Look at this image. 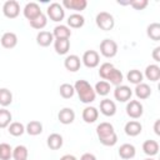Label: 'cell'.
I'll list each match as a JSON object with an SVG mask.
<instances>
[{"label": "cell", "instance_id": "cell-1", "mask_svg": "<svg viewBox=\"0 0 160 160\" xmlns=\"http://www.w3.org/2000/svg\"><path fill=\"white\" fill-rule=\"evenodd\" d=\"M96 135L99 141L104 145V146H114L118 142V135L116 131L112 126V124L110 122H100L96 126Z\"/></svg>", "mask_w": 160, "mask_h": 160}, {"label": "cell", "instance_id": "cell-2", "mask_svg": "<svg viewBox=\"0 0 160 160\" xmlns=\"http://www.w3.org/2000/svg\"><path fill=\"white\" fill-rule=\"evenodd\" d=\"M74 89H75V92L78 94V96H79L81 102L90 104V102L95 101V99H96L95 90H94V88L86 80H84V79L78 80L74 84Z\"/></svg>", "mask_w": 160, "mask_h": 160}, {"label": "cell", "instance_id": "cell-3", "mask_svg": "<svg viewBox=\"0 0 160 160\" xmlns=\"http://www.w3.org/2000/svg\"><path fill=\"white\" fill-rule=\"evenodd\" d=\"M95 22H96V26L100 30H104V31H109L115 26V19L108 11L98 12V15L95 18Z\"/></svg>", "mask_w": 160, "mask_h": 160}, {"label": "cell", "instance_id": "cell-4", "mask_svg": "<svg viewBox=\"0 0 160 160\" xmlns=\"http://www.w3.org/2000/svg\"><path fill=\"white\" fill-rule=\"evenodd\" d=\"M46 16L50 18V20L59 22L64 20L65 18V10L60 2H51L46 9Z\"/></svg>", "mask_w": 160, "mask_h": 160}, {"label": "cell", "instance_id": "cell-5", "mask_svg": "<svg viewBox=\"0 0 160 160\" xmlns=\"http://www.w3.org/2000/svg\"><path fill=\"white\" fill-rule=\"evenodd\" d=\"M100 54L104 58H114L118 54V44L112 39H104L100 42Z\"/></svg>", "mask_w": 160, "mask_h": 160}, {"label": "cell", "instance_id": "cell-6", "mask_svg": "<svg viewBox=\"0 0 160 160\" xmlns=\"http://www.w3.org/2000/svg\"><path fill=\"white\" fill-rule=\"evenodd\" d=\"M144 106L139 100H129L126 104V114L129 118L136 120L142 116Z\"/></svg>", "mask_w": 160, "mask_h": 160}, {"label": "cell", "instance_id": "cell-7", "mask_svg": "<svg viewBox=\"0 0 160 160\" xmlns=\"http://www.w3.org/2000/svg\"><path fill=\"white\" fill-rule=\"evenodd\" d=\"M2 14L8 19H15L20 14V4L16 0H8L2 5Z\"/></svg>", "mask_w": 160, "mask_h": 160}, {"label": "cell", "instance_id": "cell-8", "mask_svg": "<svg viewBox=\"0 0 160 160\" xmlns=\"http://www.w3.org/2000/svg\"><path fill=\"white\" fill-rule=\"evenodd\" d=\"M81 62L88 68V69H94L100 64V55L96 50H86L82 54Z\"/></svg>", "mask_w": 160, "mask_h": 160}, {"label": "cell", "instance_id": "cell-9", "mask_svg": "<svg viewBox=\"0 0 160 160\" xmlns=\"http://www.w3.org/2000/svg\"><path fill=\"white\" fill-rule=\"evenodd\" d=\"M131 96H132V90L128 85H122L121 84L119 86H115V89H114V98L119 102H126V101L131 100Z\"/></svg>", "mask_w": 160, "mask_h": 160}, {"label": "cell", "instance_id": "cell-10", "mask_svg": "<svg viewBox=\"0 0 160 160\" xmlns=\"http://www.w3.org/2000/svg\"><path fill=\"white\" fill-rule=\"evenodd\" d=\"M22 14H24V16H25L29 21H31V20L36 19L38 16H40V15L42 14V11H41L40 5H39L38 2L31 1V2H28V4L24 6Z\"/></svg>", "mask_w": 160, "mask_h": 160}, {"label": "cell", "instance_id": "cell-11", "mask_svg": "<svg viewBox=\"0 0 160 160\" xmlns=\"http://www.w3.org/2000/svg\"><path fill=\"white\" fill-rule=\"evenodd\" d=\"M64 9H69V10H74L78 14H80L82 10L86 9L88 6V1L86 0H62L61 2Z\"/></svg>", "mask_w": 160, "mask_h": 160}, {"label": "cell", "instance_id": "cell-12", "mask_svg": "<svg viewBox=\"0 0 160 160\" xmlns=\"http://www.w3.org/2000/svg\"><path fill=\"white\" fill-rule=\"evenodd\" d=\"M64 66H65L66 70H69V71H71V72H75V71H78V70L80 69V66H81V60H80V58H79L78 55H75V54L68 55V56L65 58V60H64Z\"/></svg>", "mask_w": 160, "mask_h": 160}, {"label": "cell", "instance_id": "cell-13", "mask_svg": "<svg viewBox=\"0 0 160 160\" xmlns=\"http://www.w3.org/2000/svg\"><path fill=\"white\" fill-rule=\"evenodd\" d=\"M100 112L105 116H114L116 114V104L110 99H102L100 101Z\"/></svg>", "mask_w": 160, "mask_h": 160}, {"label": "cell", "instance_id": "cell-14", "mask_svg": "<svg viewBox=\"0 0 160 160\" xmlns=\"http://www.w3.org/2000/svg\"><path fill=\"white\" fill-rule=\"evenodd\" d=\"M124 131H125V134L128 136H138L142 131V125L138 120H130V121H128L125 124Z\"/></svg>", "mask_w": 160, "mask_h": 160}, {"label": "cell", "instance_id": "cell-15", "mask_svg": "<svg viewBox=\"0 0 160 160\" xmlns=\"http://www.w3.org/2000/svg\"><path fill=\"white\" fill-rule=\"evenodd\" d=\"M54 40H55V39H54V35H52V32H50V31L41 30V31H39L38 35H36V44H38L39 46H41V48H48V46H50V44H52Z\"/></svg>", "mask_w": 160, "mask_h": 160}, {"label": "cell", "instance_id": "cell-16", "mask_svg": "<svg viewBox=\"0 0 160 160\" xmlns=\"http://www.w3.org/2000/svg\"><path fill=\"white\" fill-rule=\"evenodd\" d=\"M58 120L64 125H69L75 120V111L71 108H62L58 114Z\"/></svg>", "mask_w": 160, "mask_h": 160}, {"label": "cell", "instance_id": "cell-17", "mask_svg": "<svg viewBox=\"0 0 160 160\" xmlns=\"http://www.w3.org/2000/svg\"><path fill=\"white\" fill-rule=\"evenodd\" d=\"M0 42H1L2 48L12 49V48H15L18 45V36L12 31H6V32L2 34V36L0 39Z\"/></svg>", "mask_w": 160, "mask_h": 160}, {"label": "cell", "instance_id": "cell-18", "mask_svg": "<svg viewBox=\"0 0 160 160\" xmlns=\"http://www.w3.org/2000/svg\"><path fill=\"white\" fill-rule=\"evenodd\" d=\"M82 120L86 122V124H92L98 120L99 118V110L95 108V106H86L84 110H82Z\"/></svg>", "mask_w": 160, "mask_h": 160}, {"label": "cell", "instance_id": "cell-19", "mask_svg": "<svg viewBox=\"0 0 160 160\" xmlns=\"http://www.w3.org/2000/svg\"><path fill=\"white\" fill-rule=\"evenodd\" d=\"M64 144V140H62V136L58 132H52L48 136L46 139V145L49 149L51 150H59Z\"/></svg>", "mask_w": 160, "mask_h": 160}, {"label": "cell", "instance_id": "cell-20", "mask_svg": "<svg viewBox=\"0 0 160 160\" xmlns=\"http://www.w3.org/2000/svg\"><path fill=\"white\" fill-rule=\"evenodd\" d=\"M136 155V149L132 144H122L119 148V156L124 160H130Z\"/></svg>", "mask_w": 160, "mask_h": 160}, {"label": "cell", "instance_id": "cell-21", "mask_svg": "<svg viewBox=\"0 0 160 160\" xmlns=\"http://www.w3.org/2000/svg\"><path fill=\"white\" fill-rule=\"evenodd\" d=\"M142 75H145V78L148 80L155 82L160 79V66L158 64H150V65L146 66L145 74H142Z\"/></svg>", "mask_w": 160, "mask_h": 160}, {"label": "cell", "instance_id": "cell-22", "mask_svg": "<svg viewBox=\"0 0 160 160\" xmlns=\"http://www.w3.org/2000/svg\"><path fill=\"white\" fill-rule=\"evenodd\" d=\"M134 92L136 95L138 99L140 100H146L148 98H150L151 95V88L145 84V82H140L138 85H135V89H134Z\"/></svg>", "mask_w": 160, "mask_h": 160}, {"label": "cell", "instance_id": "cell-23", "mask_svg": "<svg viewBox=\"0 0 160 160\" xmlns=\"http://www.w3.org/2000/svg\"><path fill=\"white\" fill-rule=\"evenodd\" d=\"M66 22H68V26L71 28V29H80V28H82L84 24H85V18H84L81 14L74 12V14H71V15L68 18Z\"/></svg>", "mask_w": 160, "mask_h": 160}, {"label": "cell", "instance_id": "cell-24", "mask_svg": "<svg viewBox=\"0 0 160 160\" xmlns=\"http://www.w3.org/2000/svg\"><path fill=\"white\" fill-rule=\"evenodd\" d=\"M142 151L144 154H146L148 156H155L158 152H159V144L156 140H145L144 144H142Z\"/></svg>", "mask_w": 160, "mask_h": 160}, {"label": "cell", "instance_id": "cell-25", "mask_svg": "<svg viewBox=\"0 0 160 160\" xmlns=\"http://www.w3.org/2000/svg\"><path fill=\"white\" fill-rule=\"evenodd\" d=\"M52 35L54 39H70L71 36V30L68 25H56L52 30Z\"/></svg>", "mask_w": 160, "mask_h": 160}, {"label": "cell", "instance_id": "cell-26", "mask_svg": "<svg viewBox=\"0 0 160 160\" xmlns=\"http://www.w3.org/2000/svg\"><path fill=\"white\" fill-rule=\"evenodd\" d=\"M105 81H108L110 85L119 86V85H121V82L124 81V75H122V72H121L119 69L114 68V69L110 71V74L108 75V78H106Z\"/></svg>", "mask_w": 160, "mask_h": 160}, {"label": "cell", "instance_id": "cell-27", "mask_svg": "<svg viewBox=\"0 0 160 160\" xmlns=\"http://www.w3.org/2000/svg\"><path fill=\"white\" fill-rule=\"evenodd\" d=\"M54 49L56 54L59 55H65L68 54L70 49V40L69 39H55L54 40Z\"/></svg>", "mask_w": 160, "mask_h": 160}, {"label": "cell", "instance_id": "cell-28", "mask_svg": "<svg viewBox=\"0 0 160 160\" xmlns=\"http://www.w3.org/2000/svg\"><path fill=\"white\" fill-rule=\"evenodd\" d=\"M25 131L31 135V136H36V135H40L42 132V124L38 120H31L26 124L25 126Z\"/></svg>", "mask_w": 160, "mask_h": 160}, {"label": "cell", "instance_id": "cell-29", "mask_svg": "<svg viewBox=\"0 0 160 160\" xmlns=\"http://www.w3.org/2000/svg\"><path fill=\"white\" fill-rule=\"evenodd\" d=\"M146 35L154 41L160 40V24L159 22H151L146 28Z\"/></svg>", "mask_w": 160, "mask_h": 160}, {"label": "cell", "instance_id": "cell-30", "mask_svg": "<svg viewBox=\"0 0 160 160\" xmlns=\"http://www.w3.org/2000/svg\"><path fill=\"white\" fill-rule=\"evenodd\" d=\"M94 90H95V94H96V95L106 96V95L110 92L111 86H110V84H109L108 81H105V80H100V81H98V82L95 84Z\"/></svg>", "mask_w": 160, "mask_h": 160}, {"label": "cell", "instance_id": "cell-31", "mask_svg": "<svg viewBox=\"0 0 160 160\" xmlns=\"http://www.w3.org/2000/svg\"><path fill=\"white\" fill-rule=\"evenodd\" d=\"M29 151L25 145H18L12 149V159L14 160H28Z\"/></svg>", "mask_w": 160, "mask_h": 160}, {"label": "cell", "instance_id": "cell-32", "mask_svg": "<svg viewBox=\"0 0 160 160\" xmlns=\"http://www.w3.org/2000/svg\"><path fill=\"white\" fill-rule=\"evenodd\" d=\"M8 131L10 135L12 136H21L25 132V125L19 122V121H12L9 126H8Z\"/></svg>", "mask_w": 160, "mask_h": 160}, {"label": "cell", "instance_id": "cell-33", "mask_svg": "<svg viewBox=\"0 0 160 160\" xmlns=\"http://www.w3.org/2000/svg\"><path fill=\"white\" fill-rule=\"evenodd\" d=\"M12 115L11 112L5 109V108H1L0 109V129H6L12 121Z\"/></svg>", "mask_w": 160, "mask_h": 160}, {"label": "cell", "instance_id": "cell-34", "mask_svg": "<svg viewBox=\"0 0 160 160\" xmlns=\"http://www.w3.org/2000/svg\"><path fill=\"white\" fill-rule=\"evenodd\" d=\"M11 102H12V92L6 88H1L0 89V106L6 108Z\"/></svg>", "mask_w": 160, "mask_h": 160}, {"label": "cell", "instance_id": "cell-35", "mask_svg": "<svg viewBox=\"0 0 160 160\" xmlns=\"http://www.w3.org/2000/svg\"><path fill=\"white\" fill-rule=\"evenodd\" d=\"M126 79H128L129 82L138 85V84L142 82L144 75H142V72H141L140 70H138V69H132V70H129V72L126 74Z\"/></svg>", "mask_w": 160, "mask_h": 160}, {"label": "cell", "instance_id": "cell-36", "mask_svg": "<svg viewBox=\"0 0 160 160\" xmlns=\"http://www.w3.org/2000/svg\"><path fill=\"white\" fill-rule=\"evenodd\" d=\"M59 92H60L61 98H64V99H70V98H72L74 94H75L74 85L68 84V82H64V84L60 85V88H59Z\"/></svg>", "mask_w": 160, "mask_h": 160}, {"label": "cell", "instance_id": "cell-37", "mask_svg": "<svg viewBox=\"0 0 160 160\" xmlns=\"http://www.w3.org/2000/svg\"><path fill=\"white\" fill-rule=\"evenodd\" d=\"M30 22V26L31 28H34V29H36V30H41V29H44L45 26H46V24H48V16L42 12L40 16H38L36 19H34V20H31V21H29Z\"/></svg>", "mask_w": 160, "mask_h": 160}, {"label": "cell", "instance_id": "cell-38", "mask_svg": "<svg viewBox=\"0 0 160 160\" xmlns=\"http://www.w3.org/2000/svg\"><path fill=\"white\" fill-rule=\"evenodd\" d=\"M11 158H12V148L6 142H1L0 144V160H10Z\"/></svg>", "mask_w": 160, "mask_h": 160}, {"label": "cell", "instance_id": "cell-39", "mask_svg": "<svg viewBox=\"0 0 160 160\" xmlns=\"http://www.w3.org/2000/svg\"><path fill=\"white\" fill-rule=\"evenodd\" d=\"M114 68H115V66H114L111 62H104V64H101L100 68H99V76H100L101 79L106 80L108 75L110 74V71H111Z\"/></svg>", "mask_w": 160, "mask_h": 160}, {"label": "cell", "instance_id": "cell-40", "mask_svg": "<svg viewBox=\"0 0 160 160\" xmlns=\"http://www.w3.org/2000/svg\"><path fill=\"white\" fill-rule=\"evenodd\" d=\"M129 5L132 6L135 10H144L149 5V1L148 0H130Z\"/></svg>", "mask_w": 160, "mask_h": 160}, {"label": "cell", "instance_id": "cell-41", "mask_svg": "<svg viewBox=\"0 0 160 160\" xmlns=\"http://www.w3.org/2000/svg\"><path fill=\"white\" fill-rule=\"evenodd\" d=\"M152 59L156 61V62H159L160 61V46H156L154 50H152Z\"/></svg>", "mask_w": 160, "mask_h": 160}, {"label": "cell", "instance_id": "cell-42", "mask_svg": "<svg viewBox=\"0 0 160 160\" xmlns=\"http://www.w3.org/2000/svg\"><path fill=\"white\" fill-rule=\"evenodd\" d=\"M80 160H98V159H96V156H95L94 154H91V152H85V154L81 155Z\"/></svg>", "mask_w": 160, "mask_h": 160}, {"label": "cell", "instance_id": "cell-43", "mask_svg": "<svg viewBox=\"0 0 160 160\" xmlns=\"http://www.w3.org/2000/svg\"><path fill=\"white\" fill-rule=\"evenodd\" d=\"M154 131L156 135H160V120H155V124H154Z\"/></svg>", "mask_w": 160, "mask_h": 160}, {"label": "cell", "instance_id": "cell-44", "mask_svg": "<svg viewBox=\"0 0 160 160\" xmlns=\"http://www.w3.org/2000/svg\"><path fill=\"white\" fill-rule=\"evenodd\" d=\"M60 160H78V159L74 155H71V154H65V155H62L60 158Z\"/></svg>", "mask_w": 160, "mask_h": 160}, {"label": "cell", "instance_id": "cell-45", "mask_svg": "<svg viewBox=\"0 0 160 160\" xmlns=\"http://www.w3.org/2000/svg\"><path fill=\"white\" fill-rule=\"evenodd\" d=\"M145 160H155V159H152V158H148V159H145Z\"/></svg>", "mask_w": 160, "mask_h": 160}]
</instances>
